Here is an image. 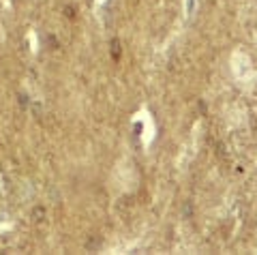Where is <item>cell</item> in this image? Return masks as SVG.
<instances>
[{
	"label": "cell",
	"mask_w": 257,
	"mask_h": 255,
	"mask_svg": "<svg viewBox=\"0 0 257 255\" xmlns=\"http://www.w3.org/2000/svg\"><path fill=\"white\" fill-rule=\"evenodd\" d=\"M231 73L238 79L240 84H246L253 79V62L248 58V54H244L242 50H236L231 54Z\"/></svg>",
	"instance_id": "1"
},
{
	"label": "cell",
	"mask_w": 257,
	"mask_h": 255,
	"mask_svg": "<svg viewBox=\"0 0 257 255\" xmlns=\"http://www.w3.org/2000/svg\"><path fill=\"white\" fill-rule=\"evenodd\" d=\"M142 120H144V135H142V142H144V146H150V142L155 140V120H152V116L148 114V111H140L138 114Z\"/></svg>",
	"instance_id": "2"
},
{
	"label": "cell",
	"mask_w": 257,
	"mask_h": 255,
	"mask_svg": "<svg viewBox=\"0 0 257 255\" xmlns=\"http://www.w3.org/2000/svg\"><path fill=\"white\" fill-rule=\"evenodd\" d=\"M193 9H195V0H184V15H189L193 13Z\"/></svg>",
	"instance_id": "3"
},
{
	"label": "cell",
	"mask_w": 257,
	"mask_h": 255,
	"mask_svg": "<svg viewBox=\"0 0 257 255\" xmlns=\"http://www.w3.org/2000/svg\"><path fill=\"white\" fill-rule=\"evenodd\" d=\"M94 3H96V5H103V3H105V0H94Z\"/></svg>",
	"instance_id": "4"
}]
</instances>
